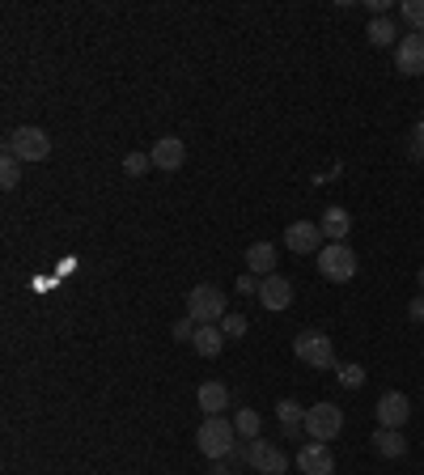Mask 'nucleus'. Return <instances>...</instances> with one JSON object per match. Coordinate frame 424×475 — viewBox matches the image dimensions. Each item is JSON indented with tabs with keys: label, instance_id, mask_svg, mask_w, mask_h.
<instances>
[{
	"label": "nucleus",
	"instance_id": "1",
	"mask_svg": "<svg viewBox=\"0 0 424 475\" xmlns=\"http://www.w3.org/2000/svg\"><path fill=\"white\" fill-rule=\"evenodd\" d=\"M233 445H238V428L229 416H204V425L196 428V450L204 459H233Z\"/></svg>",
	"mask_w": 424,
	"mask_h": 475
},
{
	"label": "nucleus",
	"instance_id": "2",
	"mask_svg": "<svg viewBox=\"0 0 424 475\" xmlns=\"http://www.w3.org/2000/svg\"><path fill=\"white\" fill-rule=\"evenodd\" d=\"M4 153L17 157V162H47L51 157V136L43 128H34V123H21V128L9 131V140H4Z\"/></svg>",
	"mask_w": 424,
	"mask_h": 475
},
{
	"label": "nucleus",
	"instance_id": "3",
	"mask_svg": "<svg viewBox=\"0 0 424 475\" xmlns=\"http://www.w3.org/2000/svg\"><path fill=\"white\" fill-rule=\"evenodd\" d=\"M293 357L301 365H310V369H335L340 360H335V344H331V335L326 331H301L293 340Z\"/></svg>",
	"mask_w": 424,
	"mask_h": 475
},
{
	"label": "nucleus",
	"instance_id": "4",
	"mask_svg": "<svg viewBox=\"0 0 424 475\" xmlns=\"http://www.w3.org/2000/svg\"><path fill=\"white\" fill-rule=\"evenodd\" d=\"M225 314H229V301H225V293H221L216 284H196V289L187 293V318H196L199 327L221 323Z\"/></svg>",
	"mask_w": 424,
	"mask_h": 475
},
{
	"label": "nucleus",
	"instance_id": "5",
	"mask_svg": "<svg viewBox=\"0 0 424 475\" xmlns=\"http://www.w3.org/2000/svg\"><path fill=\"white\" fill-rule=\"evenodd\" d=\"M318 272H323V280H331V284H348V280L357 276V255H352V246L326 242L323 250H318Z\"/></svg>",
	"mask_w": 424,
	"mask_h": 475
},
{
	"label": "nucleus",
	"instance_id": "6",
	"mask_svg": "<svg viewBox=\"0 0 424 475\" xmlns=\"http://www.w3.org/2000/svg\"><path fill=\"white\" fill-rule=\"evenodd\" d=\"M343 428V408H335V403H314V408H306V433H310V442H335Z\"/></svg>",
	"mask_w": 424,
	"mask_h": 475
},
{
	"label": "nucleus",
	"instance_id": "7",
	"mask_svg": "<svg viewBox=\"0 0 424 475\" xmlns=\"http://www.w3.org/2000/svg\"><path fill=\"white\" fill-rule=\"evenodd\" d=\"M246 462H250L259 475H284V471H289V454H284L280 445L263 442V437L246 442Z\"/></svg>",
	"mask_w": 424,
	"mask_h": 475
},
{
	"label": "nucleus",
	"instance_id": "8",
	"mask_svg": "<svg viewBox=\"0 0 424 475\" xmlns=\"http://www.w3.org/2000/svg\"><path fill=\"white\" fill-rule=\"evenodd\" d=\"M259 306L263 310H272V314H280V310H289L293 306V284H289V276H280V272H272V276H263L259 280Z\"/></svg>",
	"mask_w": 424,
	"mask_h": 475
},
{
	"label": "nucleus",
	"instance_id": "9",
	"mask_svg": "<svg viewBox=\"0 0 424 475\" xmlns=\"http://www.w3.org/2000/svg\"><path fill=\"white\" fill-rule=\"evenodd\" d=\"M374 411H377V428H403L411 420V399L403 391H386Z\"/></svg>",
	"mask_w": 424,
	"mask_h": 475
},
{
	"label": "nucleus",
	"instance_id": "10",
	"mask_svg": "<svg viewBox=\"0 0 424 475\" xmlns=\"http://www.w3.org/2000/svg\"><path fill=\"white\" fill-rule=\"evenodd\" d=\"M297 471L301 475H335V454L323 442H306L297 450Z\"/></svg>",
	"mask_w": 424,
	"mask_h": 475
},
{
	"label": "nucleus",
	"instance_id": "11",
	"mask_svg": "<svg viewBox=\"0 0 424 475\" xmlns=\"http://www.w3.org/2000/svg\"><path fill=\"white\" fill-rule=\"evenodd\" d=\"M148 157H153V170L174 174V170H182V162H187V145H182L179 136H157V145L148 148Z\"/></svg>",
	"mask_w": 424,
	"mask_h": 475
},
{
	"label": "nucleus",
	"instance_id": "12",
	"mask_svg": "<svg viewBox=\"0 0 424 475\" xmlns=\"http://www.w3.org/2000/svg\"><path fill=\"white\" fill-rule=\"evenodd\" d=\"M394 68L403 77H424V34H403L394 51Z\"/></svg>",
	"mask_w": 424,
	"mask_h": 475
},
{
	"label": "nucleus",
	"instance_id": "13",
	"mask_svg": "<svg viewBox=\"0 0 424 475\" xmlns=\"http://www.w3.org/2000/svg\"><path fill=\"white\" fill-rule=\"evenodd\" d=\"M284 246H289L293 255H318V250H323V230H318L314 221H293V225L284 230Z\"/></svg>",
	"mask_w": 424,
	"mask_h": 475
},
{
	"label": "nucleus",
	"instance_id": "14",
	"mask_svg": "<svg viewBox=\"0 0 424 475\" xmlns=\"http://www.w3.org/2000/svg\"><path fill=\"white\" fill-rule=\"evenodd\" d=\"M246 272L250 276H272L276 272V246L272 242H250L246 246Z\"/></svg>",
	"mask_w": 424,
	"mask_h": 475
},
{
	"label": "nucleus",
	"instance_id": "15",
	"mask_svg": "<svg viewBox=\"0 0 424 475\" xmlns=\"http://www.w3.org/2000/svg\"><path fill=\"white\" fill-rule=\"evenodd\" d=\"M196 403H199V411H204V416H225L229 386H225V382H204V386L196 391Z\"/></svg>",
	"mask_w": 424,
	"mask_h": 475
},
{
	"label": "nucleus",
	"instance_id": "16",
	"mask_svg": "<svg viewBox=\"0 0 424 475\" xmlns=\"http://www.w3.org/2000/svg\"><path fill=\"white\" fill-rule=\"evenodd\" d=\"M318 230H323V238H331V242H343L348 230H352V213L340 208V204H331V208L323 213V221H318Z\"/></svg>",
	"mask_w": 424,
	"mask_h": 475
},
{
	"label": "nucleus",
	"instance_id": "17",
	"mask_svg": "<svg viewBox=\"0 0 424 475\" xmlns=\"http://www.w3.org/2000/svg\"><path fill=\"white\" fill-rule=\"evenodd\" d=\"M369 445H374L382 459H403L408 454V442H403V428H377L374 437H369Z\"/></svg>",
	"mask_w": 424,
	"mask_h": 475
},
{
	"label": "nucleus",
	"instance_id": "18",
	"mask_svg": "<svg viewBox=\"0 0 424 475\" xmlns=\"http://www.w3.org/2000/svg\"><path fill=\"white\" fill-rule=\"evenodd\" d=\"M191 348H196V357H221V348H225V331H221V323H208V327H196V340H191Z\"/></svg>",
	"mask_w": 424,
	"mask_h": 475
},
{
	"label": "nucleus",
	"instance_id": "19",
	"mask_svg": "<svg viewBox=\"0 0 424 475\" xmlns=\"http://www.w3.org/2000/svg\"><path fill=\"white\" fill-rule=\"evenodd\" d=\"M276 420H280V428H284V437H297V433L306 428V411L297 408V399H280Z\"/></svg>",
	"mask_w": 424,
	"mask_h": 475
},
{
	"label": "nucleus",
	"instance_id": "20",
	"mask_svg": "<svg viewBox=\"0 0 424 475\" xmlns=\"http://www.w3.org/2000/svg\"><path fill=\"white\" fill-rule=\"evenodd\" d=\"M365 34H369V43H374V47H391L394 38H399V26H394L391 17H374V21L365 26Z\"/></svg>",
	"mask_w": 424,
	"mask_h": 475
},
{
	"label": "nucleus",
	"instance_id": "21",
	"mask_svg": "<svg viewBox=\"0 0 424 475\" xmlns=\"http://www.w3.org/2000/svg\"><path fill=\"white\" fill-rule=\"evenodd\" d=\"M233 428H238V437H242V442H255V437H259V428H263L259 411H255V408H238V411H233Z\"/></svg>",
	"mask_w": 424,
	"mask_h": 475
},
{
	"label": "nucleus",
	"instance_id": "22",
	"mask_svg": "<svg viewBox=\"0 0 424 475\" xmlns=\"http://www.w3.org/2000/svg\"><path fill=\"white\" fill-rule=\"evenodd\" d=\"M335 377H340L343 391H357V386H365V369H360L357 360H348V365H335Z\"/></svg>",
	"mask_w": 424,
	"mask_h": 475
},
{
	"label": "nucleus",
	"instance_id": "23",
	"mask_svg": "<svg viewBox=\"0 0 424 475\" xmlns=\"http://www.w3.org/2000/svg\"><path fill=\"white\" fill-rule=\"evenodd\" d=\"M399 17L411 26V34H424V0H403V4H399Z\"/></svg>",
	"mask_w": 424,
	"mask_h": 475
},
{
	"label": "nucleus",
	"instance_id": "24",
	"mask_svg": "<svg viewBox=\"0 0 424 475\" xmlns=\"http://www.w3.org/2000/svg\"><path fill=\"white\" fill-rule=\"evenodd\" d=\"M17 182H21V162L4 153V157H0V187H4V191H13Z\"/></svg>",
	"mask_w": 424,
	"mask_h": 475
},
{
	"label": "nucleus",
	"instance_id": "25",
	"mask_svg": "<svg viewBox=\"0 0 424 475\" xmlns=\"http://www.w3.org/2000/svg\"><path fill=\"white\" fill-rule=\"evenodd\" d=\"M123 170H128V179H140V174L153 170V157H148V153H128V157H123Z\"/></svg>",
	"mask_w": 424,
	"mask_h": 475
},
{
	"label": "nucleus",
	"instance_id": "26",
	"mask_svg": "<svg viewBox=\"0 0 424 475\" xmlns=\"http://www.w3.org/2000/svg\"><path fill=\"white\" fill-rule=\"evenodd\" d=\"M246 327H250V323H246V314H233V310H229L225 318H221V331H225V340H242Z\"/></svg>",
	"mask_w": 424,
	"mask_h": 475
},
{
	"label": "nucleus",
	"instance_id": "27",
	"mask_svg": "<svg viewBox=\"0 0 424 475\" xmlns=\"http://www.w3.org/2000/svg\"><path fill=\"white\" fill-rule=\"evenodd\" d=\"M408 157L411 162H424V119L411 123V140H408Z\"/></svg>",
	"mask_w": 424,
	"mask_h": 475
},
{
	"label": "nucleus",
	"instance_id": "28",
	"mask_svg": "<svg viewBox=\"0 0 424 475\" xmlns=\"http://www.w3.org/2000/svg\"><path fill=\"white\" fill-rule=\"evenodd\" d=\"M196 318H179V323H174V340H182V344H191V340H196Z\"/></svg>",
	"mask_w": 424,
	"mask_h": 475
},
{
	"label": "nucleus",
	"instance_id": "29",
	"mask_svg": "<svg viewBox=\"0 0 424 475\" xmlns=\"http://www.w3.org/2000/svg\"><path fill=\"white\" fill-rule=\"evenodd\" d=\"M408 318H411V323H424V293L408 301Z\"/></svg>",
	"mask_w": 424,
	"mask_h": 475
},
{
	"label": "nucleus",
	"instance_id": "30",
	"mask_svg": "<svg viewBox=\"0 0 424 475\" xmlns=\"http://www.w3.org/2000/svg\"><path fill=\"white\" fill-rule=\"evenodd\" d=\"M238 293H259V276H250V272L238 276Z\"/></svg>",
	"mask_w": 424,
	"mask_h": 475
},
{
	"label": "nucleus",
	"instance_id": "31",
	"mask_svg": "<svg viewBox=\"0 0 424 475\" xmlns=\"http://www.w3.org/2000/svg\"><path fill=\"white\" fill-rule=\"evenodd\" d=\"M416 276H420V293H424V267H420V272H416Z\"/></svg>",
	"mask_w": 424,
	"mask_h": 475
}]
</instances>
